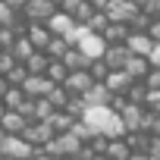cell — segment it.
I'll use <instances>...</instances> for the list:
<instances>
[{"label":"cell","instance_id":"cell-24","mask_svg":"<svg viewBox=\"0 0 160 160\" xmlns=\"http://www.w3.org/2000/svg\"><path fill=\"white\" fill-rule=\"evenodd\" d=\"M32 50H35V47H32V41H28L25 35H16V41L10 44V53H13V57H16L19 63H22V60H25V57H28Z\"/></svg>","mask_w":160,"mask_h":160},{"label":"cell","instance_id":"cell-21","mask_svg":"<svg viewBox=\"0 0 160 160\" xmlns=\"http://www.w3.org/2000/svg\"><path fill=\"white\" fill-rule=\"evenodd\" d=\"M122 98L129 101V104H144V98H148V88H144V82L141 78H135V82L122 91Z\"/></svg>","mask_w":160,"mask_h":160},{"label":"cell","instance_id":"cell-9","mask_svg":"<svg viewBox=\"0 0 160 160\" xmlns=\"http://www.w3.org/2000/svg\"><path fill=\"white\" fill-rule=\"evenodd\" d=\"M104 13H107L110 22H129V19L138 13V7L132 3V0H107Z\"/></svg>","mask_w":160,"mask_h":160},{"label":"cell","instance_id":"cell-35","mask_svg":"<svg viewBox=\"0 0 160 160\" xmlns=\"http://www.w3.org/2000/svg\"><path fill=\"white\" fill-rule=\"evenodd\" d=\"M144 35H148L154 44H160V19H151V22H148V28H144Z\"/></svg>","mask_w":160,"mask_h":160},{"label":"cell","instance_id":"cell-28","mask_svg":"<svg viewBox=\"0 0 160 160\" xmlns=\"http://www.w3.org/2000/svg\"><path fill=\"white\" fill-rule=\"evenodd\" d=\"M25 75H28V69H25V63H19V60H16V63H13V66L3 72L7 85H22V78H25Z\"/></svg>","mask_w":160,"mask_h":160},{"label":"cell","instance_id":"cell-43","mask_svg":"<svg viewBox=\"0 0 160 160\" xmlns=\"http://www.w3.org/2000/svg\"><path fill=\"white\" fill-rule=\"evenodd\" d=\"M3 110H7V107H3V104H0V116H3Z\"/></svg>","mask_w":160,"mask_h":160},{"label":"cell","instance_id":"cell-44","mask_svg":"<svg viewBox=\"0 0 160 160\" xmlns=\"http://www.w3.org/2000/svg\"><path fill=\"white\" fill-rule=\"evenodd\" d=\"M50 3H57V7H60V0H50Z\"/></svg>","mask_w":160,"mask_h":160},{"label":"cell","instance_id":"cell-20","mask_svg":"<svg viewBox=\"0 0 160 160\" xmlns=\"http://www.w3.org/2000/svg\"><path fill=\"white\" fill-rule=\"evenodd\" d=\"M66 47H69V41H66L63 35H50V41L44 44V53H47L50 60H60V57L66 53Z\"/></svg>","mask_w":160,"mask_h":160},{"label":"cell","instance_id":"cell-30","mask_svg":"<svg viewBox=\"0 0 160 160\" xmlns=\"http://www.w3.org/2000/svg\"><path fill=\"white\" fill-rule=\"evenodd\" d=\"M53 113V107L47 104V98H35V107H32V122L35 119H47Z\"/></svg>","mask_w":160,"mask_h":160},{"label":"cell","instance_id":"cell-47","mask_svg":"<svg viewBox=\"0 0 160 160\" xmlns=\"http://www.w3.org/2000/svg\"><path fill=\"white\" fill-rule=\"evenodd\" d=\"M0 160H3V157H0Z\"/></svg>","mask_w":160,"mask_h":160},{"label":"cell","instance_id":"cell-27","mask_svg":"<svg viewBox=\"0 0 160 160\" xmlns=\"http://www.w3.org/2000/svg\"><path fill=\"white\" fill-rule=\"evenodd\" d=\"M122 138H126V144H129V151H148V132H122Z\"/></svg>","mask_w":160,"mask_h":160},{"label":"cell","instance_id":"cell-18","mask_svg":"<svg viewBox=\"0 0 160 160\" xmlns=\"http://www.w3.org/2000/svg\"><path fill=\"white\" fill-rule=\"evenodd\" d=\"M60 60H63V66H66V69H88V63H91L82 50H78V47H72V44L66 47V53H63Z\"/></svg>","mask_w":160,"mask_h":160},{"label":"cell","instance_id":"cell-1","mask_svg":"<svg viewBox=\"0 0 160 160\" xmlns=\"http://www.w3.org/2000/svg\"><path fill=\"white\" fill-rule=\"evenodd\" d=\"M91 132H104V135H122L126 129H122V119H119V113L116 110H110V107H85V113L78 116Z\"/></svg>","mask_w":160,"mask_h":160},{"label":"cell","instance_id":"cell-33","mask_svg":"<svg viewBox=\"0 0 160 160\" xmlns=\"http://www.w3.org/2000/svg\"><path fill=\"white\" fill-rule=\"evenodd\" d=\"M16 19H19V13H16V10H10L3 0H0V25H13Z\"/></svg>","mask_w":160,"mask_h":160},{"label":"cell","instance_id":"cell-7","mask_svg":"<svg viewBox=\"0 0 160 160\" xmlns=\"http://www.w3.org/2000/svg\"><path fill=\"white\" fill-rule=\"evenodd\" d=\"M69 94H85L91 85H94V78L88 75V69H69L66 72V78H63V82H60Z\"/></svg>","mask_w":160,"mask_h":160},{"label":"cell","instance_id":"cell-11","mask_svg":"<svg viewBox=\"0 0 160 160\" xmlns=\"http://www.w3.org/2000/svg\"><path fill=\"white\" fill-rule=\"evenodd\" d=\"M132 82H135V78H132L126 69H110V72L104 75V85H107V91H113V94H122Z\"/></svg>","mask_w":160,"mask_h":160},{"label":"cell","instance_id":"cell-37","mask_svg":"<svg viewBox=\"0 0 160 160\" xmlns=\"http://www.w3.org/2000/svg\"><path fill=\"white\" fill-rule=\"evenodd\" d=\"M148 63H151V66H160V44H154V47H151V53H148Z\"/></svg>","mask_w":160,"mask_h":160},{"label":"cell","instance_id":"cell-19","mask_svg":"<svg viewBox=\"0 0 160 160\" xmlns=\"http://www.w3.org/2000/svg\"><path fill=\"white\" fill-rule=\"evenodd\" d=\"M132 78H144V72L151 69V63H148V57H135V53H129V60H126V66H122Z\"/></svg>","mask_w":160,"mask_h":160},{"label":"cell","instance_id":"cell-6","mask_svg":"<svg viewBox=\"0 0 160 160\" xmlns=\"http://www.w3.org/2000/svg\"><path fill=\"white\" fill-rule=\"evenodd\" d=\"M50 85H53V82H50L44 72H28V75L22 78V85H19V88H22L25 98H44V94L50 91Z\"/></svg>","mask_w":160,"mask_h":160},{"label":"cell","instance_id":"cell-15","mask_svg":"<svg viewBox=\"0 0 160 160\" xmlns=\"http://www.w3.org/2000/svg\"><path fill=\"white\" fill-rule=\"evenodd\" d=\"M25 116L19 113V110H3V116H0V129H3L7 135H19L22 129H25Z\"/></svg>","mask_w":160,"mask_h":160},{"label":"cell","instance_id":"cell-4","mask_svg":"<svg viewBox=\"0 0 160 160\" xmlns=\"http://www.w3.org/2000/svg\"><path fill=\"white\" fill-rule=\"evenodd\" d=\"M35 151H41L47 141H50V135H53V129H50V122L47 119H35V122H25V129L19 132Z\"/></svg>","mask_w":160,"mask_h":160},{"label":"cell","instance_id":"cell-13","mask_svg":"<svg viewBox=\"0 0 160 160\" xmlns=\"http://www.w3.org/2000/svg\"><path fill=\"white\" fill-rule=\"evenodd\" d=\"M122 44H126V47H129V53H135V57H148V53H151V47H154V41H151L144 32H129Z\"/></svg>","mask_w":160,"mask_h":160},{"label":"cell","instance_id":"cell-32","mask_svg":"<svg viewBox=\"0 0 160 160\" xmlns=\"http://www.w3.org/2000/svg\"><path fill=\"white\" fill-rule=\"evenodd\" d=\"M141 82H144V88H148V91H157V88H160V66H151V69L144 72Z\"/></svg>","mask_w":160,"mask_h":160},{"label":"cell","instance_id":"cell-42","mask_svg":"<svg viewBox=\"0 0 160 160\" xmlns=\"http://www.w3.org/2000/svg\"><path fill=\"white\" fill-rule=\"evenodd\" d=\"M3 91H7V78L0 75V94H3Z\"/></svg>","mask_w":160,"mask_h":160},{"label":"cell","instance_id":"cell-40","mask_svg":"<svg viewBox=\"0 0 160 160\" xmlns=\"http://www.w3.org/2000/svg\"><path fill=\"white\" fill-rule=\"evenodd\" d=\"M3 3H7V7H10V10H16V13H19V10H22V7H25V0H3Z\"/></svg>","mask_w":160,"mask_h":160},{"label":"cell","instance_id":"cell-45","mask_svg":"<svg viewBox=\"0 0 160 160\" xmlns=\"http://www.w3.org/2000/svg\"><path fill=\"white\" fill-rule=\"evenodd\" d=\"M0 138H3V129H0Z\"/></svg>","mask_w":160,"mask_h":160},{"label":"cell","instance_id":"cell-14","mask_svg":"<svg viewBox=\"0 0 160 160\" xmlns=\"http://www.w3.org/2000/svg\"><path fill=\"white\" fill-rule=\"evenodd\" d=\"M101 60L107 63V69H122L129 60V47L126 44H107V50L101 53Z\"/></svg>","mask_w":160,"mask_h":160},{"label":"cell","instance_id":"cell-16","mask_svg":"<svg viewBox=\"0 0 160 160\" xmlns=\"http://www.w3.org/2000/svg\"><path fill=\"white\" fill-rule=\"evenodd\" d=\"M126 35H129V22H107V25L101 28V38H104L107 44H122Z\"/></svg>","mask_w":160,"mask_h":160},{"label":"cell","instance_id":"cell-36","mask_svg":"<svg viewBox=\"0 0 160 160\" xmlns=\"http://www.w3.org/2000/svg\"><path fill=\"white\" fill-rule=\"evenodd\" d=\"M144 107H148V110H154V113H160V88H157V91H148Z\"/></svg>","mask_w":160,"mask_h":160},{"label":"cell","instance_id":"cell-34","mask_svg":"<svg viewBox=\"0 0 160 160\" xmlns=\"http://www.w3.org/2000/svg\"><path fill=\"white\" fill-rule=\"evenodd\" d=\"M141 13H148L151 19H160V0H144V3H141Z\"/></svg>","mask_w":160,"mask_h":160},{"label":"cell","instance_id":"cell-38","mask_svg":"<svg viewBox=\"0 0 160 160\" xmlns=\"http://www.w3.org/2000/svg\"><path fill=\"white\" fill-rule=\"evenodd\" d=\"M32 160H66V157H57V154H47V151H35Z\"/></svg>","mask_w":160,"mask_h":160},{"label":"cell","instance_id":"cell-2","mask_svg":"<svg viewBox=\"0 0 160 160\" xmlns=\"http://www.w3.org/2000/svg\"><path fill=\"white\" fill-rule=\"evenodd\" d=\"M41 151H47V154H57V157H66V160H72L78 151H82V141H78L72 132H53V135H50V141H47Z\"/></svg>","mask_w":160,"mask_h":160},{"label":"cell","instance_id":"cell-8","mask_svg":"<svg viewBox=\"0 0 160 160\" xmlns=\"http://www.w3.org/2000/svg\"><path fill=\"white\" fill-rule=\"evenodd\" d=\"M144 104H122V110H119V119H122V129L126 132H141V119H144Z\"/></svg>","mask_w":160,"mask_h":160},{"label":"cell","instance_id":"cell-39","mask_svg":"<svg viewBox=\"0 0 160 160\" xmlns=\"http://www.w3.org/2000/svg\"><path fill=\"white\" fill-rule=\"evenodd\" d=\"M126 160H154V157H151L148 151H132V154H129Z\"/></svg>","mask_w":160,"mask_h":160},{"label":"cell","instance_id":"cell-25","mask_svg":"<svg viewBox=\"0 0 160 160\" xmlns=\"http://www.w3.org/2000/svg\"><path fill=\"white\" fill-rule=\"evenodd\" d=\"M47 60H50V57H47L44 50H32V53H28V57H25L22 63H25V69H28V72H44Z\"/></svg>","mask_w":160,"mask_h":160},{"label":"cell","instance_id":"cell-23","mask_svg":"<svg viewBox=\"0 0 160 160\" xmlns=\"http://www.w3.org/2000/svg\"><path fill=\"white\" fill-rule=\"evenodd\" d=\"M66 72H69V69L63 66V60H47V66H44V75L50 78L53 85H60V82H63V78H66Z\"/></svg>","mask_w":160,"mask_h":160},{"label":"cell","instance_id":"cell-31","mask_svg":"<svg viewBox=\"0 0 160 160\" xmlns=\"http://www.w3.org/2000/svg\"><path fill=\"white\" fill-rule=\"evenodd\" d=\"M107 72H110V69H107V63H104V60H101V57H98V60H91V63H88V75H91V78H94V82H104V75H107Z\"/></svg>","mask_w":160,"mask_h":160},{"label":"cell","instance_id":"cell-46","mask_svg":"<svg viewBox=\"0 0 160 160\" xmlns=\"http://www.w3.org/2000/svg\"><path fill=\"white\" fill-rule=\"evenodd\" d=\"M3 160H13V157H3Z\"/></svg>","mask_w":160,"mask_h":160},{"label":"cell","instance_id":"cell-3","mask_svg":"<svg viewBox=\"0 0 160 160\" xmlns=\"http://www.w3.org/2000/svg\"><path fill=\"white\" fill-rule=\"evenodd\" d=\"M0 157H13V160H32L35 157V148L22 138V135H7L0 138Z\"/></svg>","mask_w":160,"mask_h":160},{"label":"cell","instance_id":"cell-10","mask_svg":"<svg viewBox=\"0 0 160 160\" xmlns=\"http://www.w3.org/2000/svg\"><path fill=\"white\" fill-rule=\"evenodd\" d=\"M110 98H113V91H107V85H104V82H94V85L82 94L85 107H110Z\"/></svg>","mask_w":160,"mask_h":160},{"label":"cell","instance_id":"cell-26","mask_svg":"<svg viewBox=\"0 0 160 160\" xmlns=\"http://www.w3.org/2000/svg\"><path fill=\"white\" fill-rule=\"evenodd\" d=\"M44 98H47V104H50L53 110H63V104H66V98H69V91H66L63 85H50V91H47Z\"/></svg>","mask_w":160,"mask_h":160},{"label":"cell","instance_id":"cell-29","mask_svg":"<svg viewBox=\"0 0 160 160\" xmlns=\"http://www.w3.org/2000/svg\"><path fill=\"white\" fill-rule=\"evenodd\" d=\"M107 22H110V19H107V13H104V10H94V13L85 19V28H88V32H101Z\"/></svg>","mask_w":160,"mask_h":160},{"label":"cell","instance_id":"cell-17","mask_svg":"<svg viewBox=\"0 0 160 160\" xmlns=\"http://www.w3.org/2000/svg\"><path fill=\"white\" fill-rule=\"evenodd\" d=\"M104 154H107V160H126L132 151H129V144H126V138H122V135H113V138H107Z\"/></svg>","mask_w":160,"mask_h":160},{"label":"cell","instance_id":"cell-12","mask_svg":"<svg viewBox=\"0 0 160 160\" xmlns=\"http://www.w3.org/2000/svg\"><path fill=\"white\" fill-rule=\"evenodd\" d=\"M44 25L50 28V35H69V32L75 28L72 16H69V13H63V10H53V13L47 16V22H44Z\"/></svg>","mask_w":160,"mask_h":160},{"label":"cell","instance_id":"cell-41","mask_svg":"<svg viewBox=\"0 0 160 160\" xmlns=\"http://www.w3.org/2000/svg\"><path fill=\"white\" fill-rule=\"evenodd\" d=\"M88 3H91L94 10H104V7H107V0H88Z\"/></svg>","mask_w":160,"mask_h":160},{"label":"cell","instance_id":"cell-5","mask_svg":"<svg viewBox=\"0 0 160 160\" xmlns=\"http://www.w3.org/2000/svg\"><path fill=\"white\" fill-rule=\"evenodd\" d=\"M57 10V3H50V0H25V7L19 10V16L25 22H47V16Z\"/></svg>","mask_w":160,"mask_h":160},{"label":"cell","instance_id":"cell-22","mask_svg":"<svg viewBox=\"0 0 160 160\" xmlns=\"http://www.w3.org/2000/svg\"><path fill=\"white\" fill-rule=\"evenodd\" d=\"M72 119H75V116H69L66 110H53V113L47 116V122H50V129H53V132H69Z\"/></svg>","mask_w":160,"mask_h":160}]
</instances>
